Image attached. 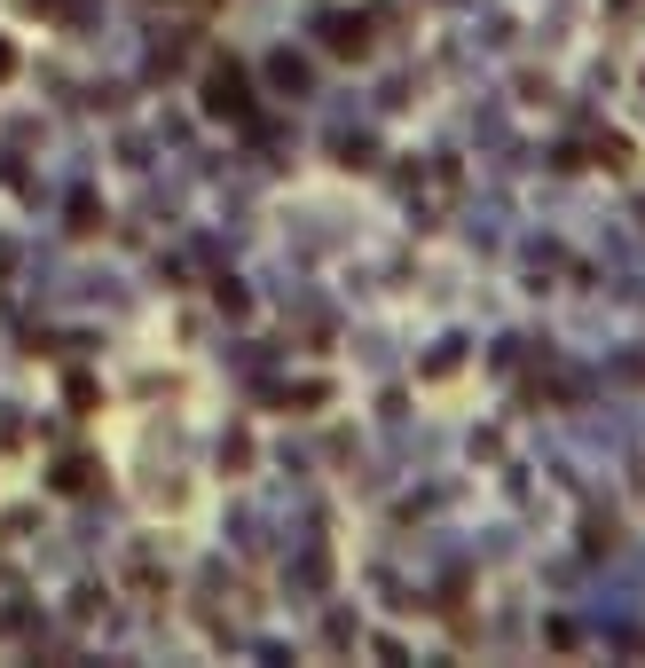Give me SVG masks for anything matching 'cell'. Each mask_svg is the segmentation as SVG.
I'll use <instances>...</instances> for the list:
<instances>
[{
	"label": "cell",
	"mask_w": 645,
	"mask_h": 668,
	"mask_svg": "<svg viewBox=\"0 0 645 668\" xmlns=\"http://www.w3.org/2000/svg\"><path fill=\"white\" fill-rule=\"evenodd\" d=\"M206 111H213V118H236V126L252 118V87H245V72H236V63H221V72L206 79Z\"/></svg>",
	"instance_id": "obj_1"
},
{
	"label": "cell",
	"mask_w": 645,
	"mask_h": 668,
	"mask_svg": "<svg viewBox=\"0 0 645 668\" xmlns=\"http://www.w3.org/2000/svg\"><path fill=\"white\" fill-rule=\"evenodd\" d=\"M323 48H331V55H362V48H370L362 16H323Z\"/></svg>",
	"instance_id": "obj_2"
},
{
	"label": "cell",
	"mask_w": 645,
	"mask_h": 668,
	"mask_svg": "<svg viewBox=\"0 0 645 668\" xmlns=\"http://www.w3.org/2000/svg\"><path fill=\"white\" fill-rule=\"evenodd\" d=\"M55 488H63V495H87V488H95V464H87V456H63V464H55Z\"/></svg>",
	"instance_id": "obj_3"
},
{
	"label": "cell",
	"mask_w": 645,
	"mask_h": 668,
	"mask_svg": "<svg viewBox=\"0 0 645 668\" xmlns=\"http://www.w3.org/2000/svg\"><path fill=\"white\" fill-rule=\"evenodd\" d=\"M9 72H16V48H9V40H0V79H9Z\"/></svg>",
	"instance_id": "obj_4"
},
{
	"label": "cell",
	"mask_w": 645,
	"mask_h": 668,
	"mask_svg": "<svg viewBox=\"0 0 645 668\" xmlns=\"http://www.w3.org/2000/svg\"><path fill=\"white\" fill-rule=\"evenodd\" d=\"M197 9H221V0H197Z\"/></svg>",
	"instance_id": "obj_5"
}]
</instances>
